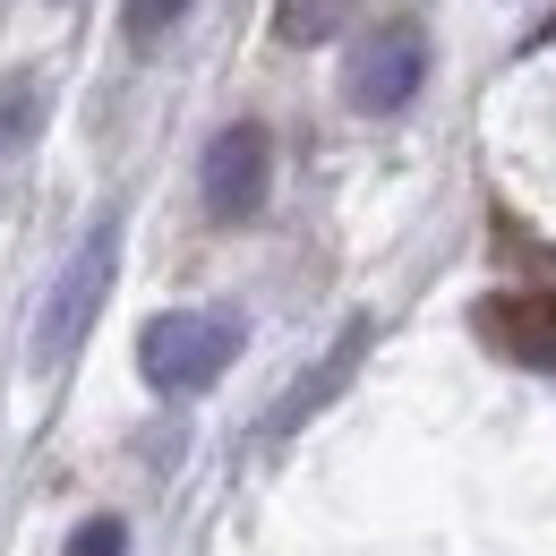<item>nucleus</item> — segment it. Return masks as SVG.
I'll return each mask as SVG.
<instances>
[{
  "label": "nucleus",
  "mask_w": 556,
  "mask_h": 556,
  "mask_svg": "<svg viewBox=\"0 0 556 556\" xmlns=\"http://www.w3.org/2000/svg\"><path fill=\"white\" fill-rule=\"evenodd\" d=\"M351 9H359V0H275V35L300 43V52H308V43H334L351 26Z\"/></svg>",
  "instance_id": "nucleus-7"
},
{
  "label": "nucleus",
  "mask_w": 556,
  "mask_h": 556,
  "mask_svg": "<svg viewBox=\"0 0 556 556\" xmlns=\"http://www.w3.org/2000/svg\"><path fill=\"white\" fill-rule=\"evenodd\" d=\"M480 326L496 343L514 351V359H531V368H556V300H488Z\"/></svg>",
  "instance_id": "nucleus-6"
},
{
  "label": "nucleus",
  "mask_w": 556,
  "mask_h": 556,
  "mask_svg": "<svg viewBox=\"0 0 556 556\" xmlns=\"http://www.w3.org/2000/svg\"><path fill=\"white\" fill-rule=\"evenodd\" d=\"M419 86H428V35H419L412 17H394V26H377V35H359V52H351L343 70V94L351 112H403Z\"/></svg>",
  "instance_id": "nucleus-4"
},
{
  "label": "nucleus",
  "mask_w": 556,
  "mask_h": 556,
  "mask_svg": "<svg viewBox=\"0 0 556 556\" xmlns=\"http://www.w3.org/2000/svg\"><path fill=\"white\" fill-rule=\"evenodd\" d=\"M112 275H121V214H103L70 249V266L52 275L43 317H35V368H61V359L94 334V317H103V300H112Z\"/></svg>",
  "instance_id": "nucleus-2"
},
{
  "label": "nucleus",
  "mask_w": 556,
  "mask_h": 556,
  "mask_svg": "<svg viewBox=\"0 0 556 556\" xmlns=\"http://www.w3.org/2000/svg\"><path fill=\"white\" fill-rule=\"evenodd\" d=\"M35 129H43V77H9L0 86V154H17Z\"/></svg>",
  "instance_id": "nucleus-8"
},
{
  "label": "nucleus",
  "mask_w": 556,
  "mask_h": 556,
  "mask_svg": "<svg viewBox=\"0 0 556 556\" xmlns=\"http://www.w3.org/2000/svg\"><path fill=\"white\" fill-rule=\"evenodd\" d=\"M198 198H206L214 223H257L266 198H275V138L266 121H223L198 163Z\"/></svg>",
  "instance_id": "nucleus-3"
},
{
  "label": "nucleus",
  "mask_w": 556,
  "mask_h": 556,
  "mask_svg": "<svg viewBox=\"0 0 556 556\" xmlns=\"http://www.w3.org/2000/svg\"><path fill=\"white\" fill-rule=\"evenodd\" d=\"M240 343H249V326L231 308H172V317H154L138 334V377L163 403H180V394H206L240 359Z\"/></svg>",
  "instance_id": "nucleus-1"
},
{
  "label": "nucleus",
  "mask_w": 556,
  "mask_h": 556,
  "mask_svg": "<svg viewBox=\"0 0 556 556\" xmlns=\"http://www.w3.org/2000/svg\"><path fill=\"white\" fill-rule=\"evenodd\" d=\"M189 9H198V0H121V26H129V43H138V52H154Z\"/></svg>",
  "instance_id": "nucleus-9"
},
{
  "label": "nucleus",
  "mask_w": 556,
  "mask_h": 556,
  "mask_svg": "<svg viewBox=\"0 0 556 556\" xmlns=\"http://www.w3.org/2000/svg\"><path fill=\"white\" fill-rule=\"evenodd\" d=\"M61 556H129V522H121V514H86Z\"/></svg>",
  "instance_id": "nucleus-10"
},
{
  "label": "nucleus",
  "mask_w": 556,
  "mask_h": 556,
  "mask_svg": "<svg viewBox=\"0 0 556 556\" xmlns=\"http://www.w3.org/2000/svg\"><path fill=\"white\" fill-rule=\"evenodd\" d=\"M368 343H377V326H368V317H351L343 334H334V351H326V359H317V368H308V377L282 394L275 412H266V437H291V428H308V419H317V412H326V403H334V394L351 386V368L368 359Z\"/></svg>",
  "instance_id": "nucleus-5"
}]
</instances>
